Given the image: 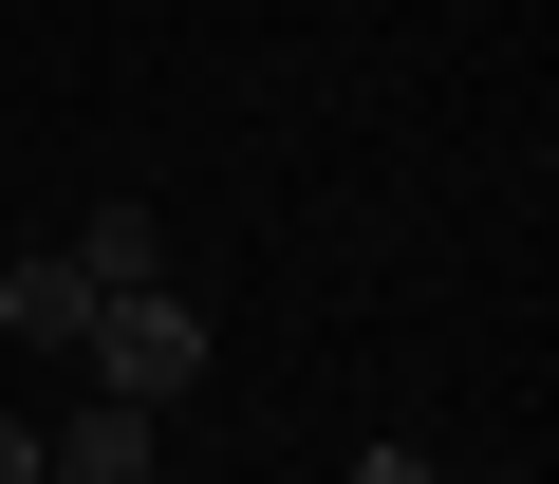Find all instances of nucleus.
Here are the masks:
<instances>
[{
	"label": "nucleus",
	"instance_id": "obj_1",
	"mask_svg": "<svg viewBox=\"0 0 559 484\" xmlns=\"http://www.w3.org/2000/svg\"><path fill=\"white\" fill-rule=\"evenodd\" d=\"M75 354H94V391H112V410H168V391L205 373V317H187L168 280H131V299H94V336H75Z\"/></svg>",
	"mask_w": 559,
	"mask_h": 484
},
{
	"label": "nucleus",
	"instance_id": "obj_2",
	"mask_svg": "<svg viewBox=\"0 0 559 484\" xmlns=\"http://www.w3.org/2000/svg\"><path fill=\"white\" fill-rule=\"evenodd\" d=\"M38 484H150V410H112V391H75V410L38 428Z\"/></svg>",
	"mask_w": 559,
	"mask_h": 484
},
{
	"label": "nucleus",
	"instance_id": "obj_3",
	"mask_svg": "<svg viewBox=\"0 0 559 484\" xmlns=\"http://www.w3.org/2000/svg\"><path fill=\"white\" fill-rule=\"evenodd\" d=\"M0 336H38V354H75V336H94V280H75V242H20V262H0Z\"/></svg>",
	"mask_w": 559,
	"mask_h": 484
},
{
	"label": "nucleus",
	"instance_id": "obj_4",
	"mask_svg": "<svg viewBox=\"0 0 559 484\" xmlns=\"http://www.w3.org/2000/svg\"><path fill=\"white\" fill-rule=\"evenodd\" d=\"M75 280H94V299L168 280V223H150V205H94V223H75Z\"/></svg>",
	"mask_w": 559,
	"mask_h": 484
},
{
	"label": "nucleus",
	"instance_id": "obj_5",
	"mask_svg": "<svg viewBox=\"0 0 559 484\" xmlns=\"http://www.w3.org/2000/svg\"><path fill=\"white\" fill-rule=\"evenodd\" d=\"M336 484H448V465H429V447H373V465H336Z\"/></svg>",
	"mask_w": 559,
	"mask_h": 484
},
{
	"label": "nucleus",
	"instance_id": "obj_6",
	"mask_svg": "<svg viewBox=\"0 0 559 484\" xmlns=\"http://www.w3.org/2000/svg\"><path fill=\"white\" fill-rule=\"evenodd\" d=\"M0 484H38V428H20V410H0Z\"/></svg>",
	"mask_w": 559,
	"mask_h": 484
},
{
	"label": "nucleus",
	"instance_id": "obj_7",
	"mask_svg": "<svg viewBox=\"0 0 559 484\" xmlns=\"http://www.w3.org/2000/svg\"><path fill=\"white\" fill-rule=\"evenodd\" d=\"M448 484H485V465H448Z\"/></svg>",
	"mask_w": 559,
	"mask_h": 484
},
{
	"label": "nucleus",
	"instance_id": "obj_8",
	"mask_svg": "<svg viewBox=\"0 0 559 484\" xmlns=\"http://www.w3.org/2000/svg\"><path fill=\"white\" fill-rule=\"evenodd\" d=\"M318 484H336V465H318Z\"/></svg>",
	"mask_w": 559,
	"mask_h": 484
}]
</instances>
